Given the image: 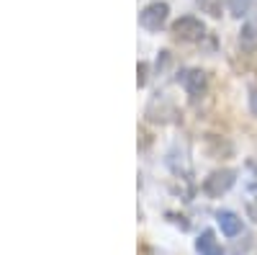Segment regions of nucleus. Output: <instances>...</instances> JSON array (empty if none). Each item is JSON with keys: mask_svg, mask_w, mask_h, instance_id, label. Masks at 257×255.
Wrapping results in <instances>:
<instances>
[{"mask_svg": "<svg viewBox=\"0 0 257 255\" xmlns=\"http://www.w3.org/2000/svg\"><path fill=\"white\" fill-rule=\"evenodd\" d=\"M234 183H237V170H231V167L213 170V173L203 181V194L211 196V199H219V196L226 194Z\"/></svg>", "mask_w": 257, "mask_h": 255, "instance_id": "1", "label": "nucleus"}, {"mask_svg": "<svg viewBox=\"0 0 257 255\" xmlns=\"http://www.w3.org/2000/svg\"><path fill=\"white\" fill-rule=\"evenodd\" d=\"M173 36L178 41H201L206 36V24L196 16H183L173 24Z\"/></svg>", "mask_w": 257, "mask_h": 255, "instance_id": "2", "label": "nucleus"}, {"mask_svg": "<svg viewBox=\"0 0 257 255\" xmlns=\"http://www.w3.org/2000/svg\"><path fill=\"white\" fill-rule=\"evenodd\" d=\"M167 13H170V6L167 3H152V6H147L139 13V24L147 31H160L167 24Z\"/></svg>", "mask_w": 257, "mask_h": 255, "instance_id": "3", "label": "nucleus"}, {"mask_svg": "<svg viewBox=\"0 0 257 255\" xmlns=\"http://www.w3.org/2000/svg\"><path fill=\"white\" fill-rule=\"evenodd\" d=\"M180 82H183V88H185V93L190 98H198L208 88V75L203 70H185L183 77H180Z\"/></svg>", "mask_w": 257, "mask_h": 255, "instance_id": "4", "label": "nucleus"}, {"mask_svg": "<svg viewBox=\"0 0 257 255\" xmlns=\"http://www.w3.org/2000/svg\"><path fill=\"white\" fill-rule=\"evenodd\" d=\"M147 116H149V121H155V124H167L170 116H175V106L170 103L165 96H155L152 101H149V106H147Z\"/></svg>", "mask_w": 257, "mask_h": 255, "instance_id": "5", "label": "nucleus"}, {"mask_svg": "<svg viewBox=\"0 0 257 255\" xmlns=\"http://www.w3.org/2000/svg\"><path fill=\"white\" fill-rule=\"evenodd\" d=\"M216 222H219V227H221V232L226 237H237L242 232V219L234 214V211H219Z\"/></svg>", "mask_w": 257, "mask_h": 255, "instance_id": "6", "label": "nucleus"}, {"mask_svg": "<svg viewBox=\"0 0 257 255\" xmlns=\"http://www.w3.org/2000/svg\"><path fill=\"white\" fill-rule=\"evenodd\" d=\"M206 150H208V155H211V157H231L234 147H231V142H229V139H224V137L208 134V137H206Z\"/></svg>", "mask_w": 257, "mask_h": 255, "instance_id": "7", "label": "nucleus"}, {"mask_svg": "<svg viewBox=\"0 0 257 255\" xmlns=\"http://www.w3.org/2000/svg\"><path fill=\"white\" fill-rule=\"evenodd\" d=\"M196 250H198V255H224V250H221L216 235H213L211 229H206L203 235L196 240Z\"/></svg>", "mask_w": 257, "mask_h": 255, "instance_id": "8", "label": "nucleus"}, {"mask_svg": "<svg viewBox=\"0 0 257 255\" xmlns=\"http://www.w3.org/2000/svg\"><path fill=\"white\" fill-rule=\"evenodd\" d=\"M239 47L244 52H254L257 49V21H247L239 31Z\"/></svg>", "mask_w": 257, "mask_h": 255, "instance_id": "9", "label": "nucleus"}, {"mask_svg": "<svg viewBox=\"0 0 257 255\" xmlns=\"http://www.w3.org/2000/svg\"><path fill=\"white\" fill-rule=\"evenodd\" d=\"M196 6L201 8V13H208L211 18L221 16V0H196Z\"/></svg>", "mask_w": 257, "mask_h": 255, "instance_id": "10", "label": "nucleus"}, {"mask_svg": "<svg viewBox=\"0 0 257 255\" xmlns=\"http://www.w3.org/2000/svg\"><path fill=\"white\" fill-rule=\"evenodd\" d=\"M226 3H229V11H231V16H234V18L247 16V13H249V8H252V0H226Z\"/></svg>", "mask_w": 257, "mask_h": 255, "instance_id": "11", "label": "nucleus"}, {"mask_svg": "<svg viewBox=\"0 0 257 255\" xmlns=\"http://www.w3.org/2000/svg\"><path fill=\"white\" fill-rule=\"evenodd\" d=\"M247 214H249V219L252 222H257V181L254 183H249V199H247Z\"/></svg>", "mask_w": 257, "mask_h": 255, "instance_id": "12", "label": "nucleus"}, {"mask_svg": "<svg viewBox=\"0 0 257 255\" xmlns=\"http://www.w3.org/2000/svg\"><path fill=\"white\" fill-rule=\"evenodd\" d=\"M249 111H252V116H257V91L249 93Z\"/></svg>", "mask_w": 257, "mask_h": 255, "instance_id": "13", "label": "nucleus"}, {"mask_svg": "<svg viewBox=\"0 0 257 255\" xmlns=\"http://www.w3.org/2000/svg\"><path fill=\"white\" fill-rule=\"evenodd\" d=\"M144 82H147V65L142 62L139 65V85H144Z\"/></svg>", "mask_w": 257, "mask_h": 255, "instance_id": "14", "label": "nucleus"}]
</instances>
